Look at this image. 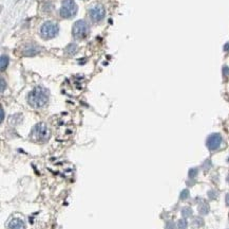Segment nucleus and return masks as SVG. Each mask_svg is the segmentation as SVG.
<instances>
[{
	"label": "nucleus",
	"mask_w": 229,
	"mask_h": 229,
	"mask_svg": "<svg viewBox=\"0 0 229 229\" xmlns=\"http://www.w3.org/2000/svg\"><path fill=\"white\" fill-rule=\"evenodd\" d=\"M9 56L7 55H1V71H3L9 65Z\"/></svg>",
	"instance_id": "nucleus-11"
},
{
	"label": "nucleus",
	"mask_w": 229,
	"mask_h": 229,
	"mask_svg": "<svg viewBox=\"0 0 229 229\" xmlns=\"http://www.w3.org/2000/svg\"><path fill=\"white\" fill-rule=\"evenodd\" d=\"M209 205H207L206 203H204V204H201L200 206H198V212H200L202 215H206L209 213Z\"/></svg>",
	"instance_id": "nucleus-10"
},
{
	"label": "nucleus",
	"mask_w": 229,
	"mask_h": 229,
	"mask_svg": "<svg viewBox=\"0 0 229 229\" xmlns=\"http://www.w3.org/2000/svg\"><path fill=\"white\" fill-rule=\"evenodd\" d=\"M165 228L166 229H174L175 228V224H174V222H172V221H169V222L166 223Z\"/></svg>",
	"instance_id": "nucleus-19"
},
{
	"label": "nucleus",
	"mask_w": 229,
	"mask_h": 229,
	"mask_svg": "<svg viewBox=\"0 0 229 229\" xmlns=\"http://www.w3.org/2000/svg\"><path fill=\"white\" fill-rule=\"evenodd\" d=\"M223 74H224V76H229V67H227V66L223 67Z\"/></svg>",
	"instance_id": "nucleus-20"
},
{
	"label": "nucleus",
	"mask_w": 229,
	"mask_h": 229,
	"mask_svg": "<svg viewBox=\"0 0 229 229\" xmlns=\"http://www.w3.org/2000/svg\"><path fill=\"white\" fill-rule=\"evenodd\" d=\"M30 138L35 142H46L50 138V129L44 123H38L33 127Z\"/></svg>",
	"instance_id": "nucleus-2"
},
{
	"label": "nucleus",
	"mask_w": 229,
	"mask_h": 229,
	"mask_svg": "<svg viewBox=\"0 0 229 229\" xmlns=\"http://www.w3.org/2000/svg\"><path fill=\"white\" fill-rule=\"evenodd\" d=\"M58 26L53 21H46L40 28L41 36L46 39L54 38L58 34Z\"/></svg>",
	"instance_id": "nucleus-4"
},
{
	"label": "nucleus",
	"mask_w": 229,
	"mask_h": 229,
	"mask_svg": "<svg viewBox=\"0 0 229 229\" xmlns=\"http://www.w3.org/2000/svg\"><path fill=\"white\" fill-rule=\"evenodd\" d=\"M105 15H106V10H105V7L101 4H99V3L93 4L89 9V16L92 19V21H94V22L101 21V20L105 18Z\"/></svg>",
	"instance_id": "nucleus-6"
},
{
	"label": "nucleus",
	"mask_w": 229,
	"mask_h": 229,
	"mask_svg": "<svg viewBox=\"0 0 229 229\" xmlns=\"http://www.w3.org/2000/svg\"><path fill=\"white\" fill-rule=\"evenodd\" d=\"M227 183H229V174H228V176H227Z\"/></svg>",
	"instance_id": "nucleus-26"
},
{
	"label": "nucleus",
	"mask_w": 229,
	"mask_h": 229,
	"mask_svg": "<svg viewBox=\"0 0 229 229\" xmlns=\"http://www.w3.org/2000/svg\"><path fill=\"white\" fill-rule=\"evenodd\" d=\"M7 229H25V224L20 219H12L7 224Z\"/></svg>",
	"instance_id": "nucleus-8"
},
{
	"label": "nucleus",
	"mask_w": 229,
	"mask_h": 229,
	"mask_svg": "<svg viewBox=\"0 0 229 229\" xmlns=\"http://www.w3.org/2000/svg\"><path fill=\"white\" fill-rule=\"evenodd\" d=\"M217 196H219V192H217V190L208 191V197H209L210 200H215V198H217Z\"/></svg>",
	"instance_id": "nucleus-16"
},
{
	"label": "nucleus",
	"mask_w": 229,
	"mask_h": 229,
	"mask_svg": "<svg viewBox=\"0 0 229 229\" xmlns=\"http://www.w3.org/2000/svg\"><path fill=\"white\" fill-rule=\"evenodd\" d=\"M182 215H183L184 217H190L191 215H192V209H191L190 207H185L182 209Z\"/></svg>",
	"instance_id": "nucleus-12"
},
{
	"label": "nucleus",
	"mask_w": 229,
	"mask_h": 229,
	"mask_svg": "<svg viewBox=\"0 0 229 229\" xmlns=\"http://www.w3.org/2000/svg\"><path fill=\"white\" fill-rule=\"evenodd\" d=\"M76 12H77V5L74 0H63L59 11L61 17L71 18L76 14Z\"/></svg>",
	"instance_id": "nucleus-5"
},
{
	"label": "nucleus",
	"mask_w": 229,
	"mask_h": 229,
	"mask_svg": "<svg viewBox=\"0 0 229 229\" xmlns=\"http://www.w3.org/2000/svg\"><path fill=\"white\" fill-rule=\"evenodd\" d=\"M227 161H228V162H229V157H228V159H227Z\"/></svg>",
	"instance_id": "nucleus-27"
},
{
	"label": "nucleus",
	"mask_w": 229,
	"mask_h": 229,
	"mask_svg": "<svg viewBox=\"0 0 229 229\" xmlns=\"http://www.w3.org/2000/svg\"><path fill=\"white\" fill-rule=\"evenodd\" d=\"M210 167H211V163H210V160H207V161H206L205 164H204V167H203V168H204V170H208V169H209Z\"/></svg>",
	"instance_id": "nucleus-21"
},
{
	"label": "nucleus",
	"mask_w": 229,
	"mask_h": 229,
	"mask_svg": "<svg viewBox=\"0 0 229 229\" xmlns=\"http://www.w3.org/2000/svg\"><path fill=\"white\" fill-rule=\"evenodd\" d=\"M225 202H226V205L229 206V193L226 194V196H225Z\"/></svg>",
	"instance_id": "nucleus-23"
},
{
	"label": "nucleus",
	"mask_w": 229,
	"mask_h": 229,
	"mask_svg": "<svg viewBox=\"0 0 229 229\" xmlns=\"http://www.w3.org/2000/svg\"><path fill=\"white\" fill-rule=\"evenodd\" d=\"M187 226H188V223H187V221L185 219H180L179 222H177V228L179 229H186Z\"/></svg>",
	"instance_id": "nucleus-14"
},
{
	"label": "nucleus",
	"mask_w": 229,
	"mask_h": 229,
	"mask_svg": "<svg viewBox=\"0 0 229 229\" xmlns=\"http://www.w3.org/2000/svg\"><path fill=\"white\" fill-rule=\"evenodd\" d=\"M193 225H196V226H198V227L203 226V225H204V219L200 217H196L193 219Z\"/></svg>",
	"instance_id": "nucleus-15"
},
{
	"label": "nucleus",
	"mask_w": 229,
	"mask_h": 229,
	"mask_svg": "<svg viewBox=\"0 0 229 229\" xmlns=\"http://www.w3.org/2000/svg\"><path fill=\"white\" fill-rule=\"evenodd\" d=\"M224 50L225 51H229V43H227V44L224 46Z\"/></svg>",
	"instance_id": "nucleus-24"
},
{
	"label": "nucleus",
	"mask_w": 229,
	"mask_h": 229,
	"mask_svg": "<svg viewBox=\"0 0 229 229\" xmlns=\"http://www.w3.org/2000/svg\"><path fill=\"white\" fill-rule=\"evenodd\" d=\"M222 136L217 133H214V134H211L209 137L207 138V141H206V145L207 148L210 150V151H215L221 146L222 144Z\"/></svg>",
	"instance_id": "nucleus-7"
},
{
	"label": "nucleus",
	"mask_w": 229,
	"mask_h": 229,
	"mask_svg": "<svg viewBox=\"0 0 229 229\" xmlns=\"http://www.w3.org/2000/svg\"><path fill=\"white\" fill-rule=\"evenodd\" d=\"M90 28L89 24L84 20H78L74 23L72 29V33L74 38L76 39H82L89 34Z\"/></svg>",
	"instance_id": "nucleus-3"
},
{
	"label": "nucleus",
	"mask_w": 229,
	"mask_h": 229,
	"mask_svg": "<svg viewBox=\"0 0 229 229\" xmlns=\"http://www.w3.org/2000/svg\"><path fill=\"white\" fill-rule=\"evenodd\" d=\"M49 91L42 86H37L29 93L28 102L34 108H41L48 103Z\"/></svg>",
	"instance_id": "nucleus-1"
},
{
	"label": "nucleus",
	"mask_w": 229,
	"mask_h": 229,
	"mask_svg": "<svg viewBox=\"0 0 229 229\" xmlns=\"http://www.w3.org/2000/svg\"><path fill=\"white\" fill-rule=\"evenodd\" d=\"M4 86H5L4 80H3V79H1V92H3V91H4Z\"/></svg>",
	"instance_id": "nucleus-22"
},
{
	"label": "nucleus",
	"mask_w": 229,
	"mask_h": 229,
	"mask_svg": "<svg viewBox=\"0 0 229 229\" xmlns=\"http://www.w3.org/2000/svg\"><path fill=\"white\" fill-rule=\"evenodd\" d=\"M3 119H4V112H3V109L1 108V122L3 121Z\"/></svg>",
	"instance_id": "nucleus-25"
},
{
	"label": "nucleus",
	"mask_w": 229,
	"mask_h": 229,
	"mask_svg": "<svg viewBox=\"0 0 229 229\" xmlns=\"http://www.w3.org/2000/svg\"><path fill=\"white\" fill-rule=\"evenodd\" d=\"M189 195H190V193H189V190L188 189H185V190H183L181 192V195H180V198L181 200H187V198L189 197Z\"/></svg>",
	"instance_id": "nucleus-17"
},
{
	"label": "nucleus",
	"mask_w": 229,
	"mask_h": 229,
	"mask_svg": "<svg viewBox=\"0 0 229 229\" xmlns=\"http://www.w3.org/2000/svg\"><path fill=\"white\" fill-rule=\"evenodd\" d=\"M27 51H29L27 54H25L27 56L35 55V54H36L37 52H38V48H36V47H34V46H27L25 48H24L23 53H24V52H27Z\"/></svg>",
	"instance_id": "nucleus-9"
},
{
	"label": "nucleus",
	"mask_w": 229,
	"mask_h": 229,
	"mask_svg": "<svg viewBox=\"0 0 229 229\" xmlns=\"http://www.w3.org/2000/svg\"><path fill=\"white\" fill-rule=\"evenodd\" d=\"M198 174V170L196 168H193V169H190V170H189L188 175L190 178H194V177H196Z\"/></svg>",
	"instance_id": "nucleus-18"
},
{
	"label": "nucleus",
	"mask_w": 229,
	"mask_h": 229,
	"mask_svg": "<svg viewBox=\"0 0 229 229\" xmlns=\"http://www.w3.org/2000/svg\"><path fill=\"white\" fill-rule=\"evenodd\" d=\"M76 51H77V46L75 44H71L70 46H68L67 50H65L68 54H74Z\"/></svg>",
	"instance_id": "nucleus-13"
}]
</instances>
